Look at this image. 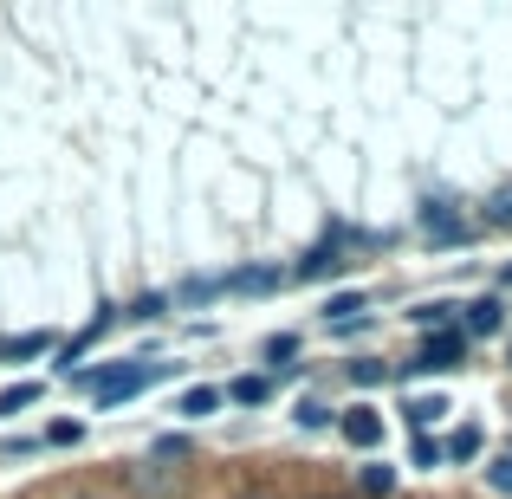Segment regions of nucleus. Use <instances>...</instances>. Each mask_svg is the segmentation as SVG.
<instances>
[{
	"instance_id": "1",
	"label": "nucleus",
	"mask_w": 512,
	"mask_h": 499,
	"mask_svg": "<svg viewBox=\"0 0 512 499\" xmlns=\"http://www.w3.org/2000/svg\"><path fill=\"white\" fill-rule=\"evenodd\" d=\"M163 376V363H104V370H78L72 383L85 389L98 409H117V402H130V396H143V389Z\"/></svg>"
},
{
	"instance_id": "2",
	"label": "nucleus",
	"mask_w": 512,
	"mask_h": 499,
	"mask_svg": "<svg viewBox=\"0 0 512 499\" xmlns=\"http://www.w3.org/2000/svg\"><path fill=\"white\" fill-rule=\"evenodd\" d=\"M461 363H467V331L454 325V331H428L422 350L402 363V376H441V370H461Z\"/></svg>"
},
{
	"instance_id": "3",
	"label": "nucleus",
	"mask_w": 512,
	"mask_h": 499,
	"mask_svg": "<svg viewBox=\"0 0 512 499\" xmlns=\"http://www.w3.org/2000/svg\"><path fill=\"white\" fill-rule=\"evenodd\" d=\"M415 221H422V234H428V247H467L474 240V221H461V208L454 201H422L415 208Z\"/></svg>"
},
{
	"instance_id": "4",
	"label": "nucleus",
	"mask_w": 512,
	"mask_h": 499,
	"mask_svg": "<svg viewBox=\"0 0 512 499\" xmlns=\"http://www.w3.org/2000/svg\"><path fill=\"white\" fill-rule=\"evenodd\" d=\"M338 428H344V441H350V448H363V454H376V448H383V415H376V409H363V402L338 415Z\"/></svg>"
},
{
	"instance_id": "5",
	"label": "nucleus",
	"mask_w": 512,
	"mask_h": 499,
	"mask_svg": "<svg viewBox=\"0 0 512 499\" xmlns=\"http://www.w3.org/2000/svg\"><path fill=\"white\" fill-rule=\"evenodd\" d=\"M338 227H331V240H325V247H312V253H305V260L299 266H292V279H305V286H318V279H331V273H338Z\"/></svg>"
},
{
	"instance_id": "6",
	"label": "nucleus",
	"mask_w": 512,
	"mask_h": 499,
	"mask_svg": "<svg viewBox=\"0 0 512 499\" xmlns=\"http://www.w3.org/2000/svg\"><path fill=\"white\" fill-rule=\"evenodd\" d=\"M273 286H286L279 266H240V273L221 279V292H273Z\"/></svg>"
},
{
	"instance_id": "7",
	"label": "nucleus",
	"mask_w": 512,
	"mask_h": 499,
	"mask_svg": "<svg viewBox=\"0 0 512 499\" xmlns=\"http://www.w3.org/2000/svg\"><path fill=\"white\" fill-rule=\"evenodd\" d=\"M500 325H506V305L500 299H474V305H467V344H474V337H493Z\"/></svg>"
},
{
	"instance_id": "8",
	"label": "nucleus",
	"mask_w": 512,
	"mask_h": 499,
	"mask_svg": "<svg viewBox=\"0 0 512 499\" xmlns=\"http://www.w3.org/2000/svg\"><path fill=\"white\" fill-rule=\"evenodd\" d=\"M480 448H487V435H480L474 422H467V428H454V435L441 441V454H448V461H480Z\"/></svg>"
},
{
	"instance_id": "9",
	"label": "nucleus",
	"mask_w": 512,
	"mask_h": 499,
	"mask_svg": "<svg viewBox=\"0 0 512 499\" xmlns=\"http://www.w3.org/2000/svg\"><path fill=\"white\" fill-rule=\"evenodd\" d=\"M214 409H221V389H208V383L182 389V402H175V415H188V422H201V415H214Z\"/></svg>"
},
{
	"instance_id": "10",
	"label": "nucleus",
	"mask_w": 512,
	"mask_h": 499,
	"mask_svg": "<svg viewBox=\"0 0 512 499\" xmlns=\"http://www.w3.org/2000/svg\"><path fill=\"white\" fill-rule=\"evenodd\" d=\"M227 396H234L240 409H260V402L273 396V383H266V376H234V389H227Z\"/></svg>"
},
{
	"instance_id": "11",
	"label": "nucleus",
	"mask_w": 512,
	"mask_h": 499,
	"mask_svg": "<svg viewBox=\"0 0 512 499\" xmlns=\"http://www.w3.org/2000/svg\"><path fill=\"white\" fill-rule=\"evenodd\" d=\"M130 480H137V493H175V474H169L163 461H143Z\"/></svg>"
},
{
	"instance_id": "12",
	"label": "nucleus",
	"mask_w": 512,
	"mask_h": 499,
	"mask_svg": "<svg viewBox=\"0 0 512 499\" xmlns=\"http://www.w3.org/2000/svg\"><path fill=\"white\" fill-rule=\"evenodd\" d=\"M402 415H409V428H435L441 415H448V402H441V396H415Z\"/></svg>"
},
{
	"instance_id": "13",
	"label": "nucleus",
	"mask_w": 512,
	"mask_h": 499,
	"mask_svg": "<svg viewBox=\"0 0 512 499\" xmlns=\"http://www.w3.org/2000/svg\"><path fill=\"white\" fill-rule=\"evenodd\" d=\"M325 318H331V325H357V318H363V292H338V299H325Z\"/></svg>"
},
{
	"instance_id": "14",
	"label": "nucleus",
	"mask_w": 512,
	"mask_h": 499,
	"mask_svg": "<svg viewBox=\"0 0 512 499\" xmlns=\"http://www.w3.org/2000/svg\"><path fill=\"white\" fill-rule=\"evenodd\" d=\"M169 299H182V305H208V299H221V279H182Z\"/></svg>"
},
{
	"instance_id": "15",
	"label": "nucleus",
	"mask_w": 512,
	"mask_h": 499,
	"mask_svg": "<svg viewBox=\"0 0 512 499\" xmlns=\"http://www.w3.org/2000/svg\"><path fill=\"white\" fill-rule=\"evenodd\" d=\"M480 221H487V227H512V182H506V188H493V195H487V208H480Z\"/></svg>"
},
{
	"instance_id": "16",
	"label": "nucleus",
	"mask_w": 512,
	"mask_h": 499,
	"mask_svg": "<svg viewBox=\"0 0 512 499\" xmlns=\"http://www.w3.org/2000/svg\"><path fill=\"white\" fill-rule=\"evenodd\" d=\"M39 350H52V331H26V337H7V344H0V357H39Z\"/></svg>"
},
{
	"instance_id": "17",
	"label": "nucleus",
	"mask_w": 512,
	"mask_h": 499,
	"mask_svg": "<svg viewBox=\"0 0 512 499\" xmlns=\"http://www.w3.org/2000/svg\"><path fill=\"white\" fill-rule=\"evenodd\" d=\"M39 402V383H13V389H0V415H20V409H33Z\"/></svg>"
},
{
	"instance_id": "18",
	"label": "nucleus",
	"mask_w": 512,
	"mask_h": 499,
	"mask_svg": "<svg viewBox=\"0 0 512 499\" xmlns=\"http://www.w3.org/2000/svg\"><path fill=\"white\" fill-rule=\"evenodd\" d=\"M292 422H299V428H331V422H338V415H331V409H325V402H312V396H299V409H292Z\"/></svg>"
},
{
	"instance_id": "19",
	"label": "nucleus",
	"mask_w": 512,
	"mask_h": 499,
	"mask_svg": "<svg viewBox=\"0 0 512 499\" xmlns=\"http://www.w3.org/2000/svg\"><path fill=\"white\" fill-rule=\"evenodd\" d=\"M163 312H169V292H143V299L130 305L124 318H137V325H150V318H163Z\"/></svg>"
},
{
	"instance_id": "20",
	"label": "nucleus",
	"mask_w": 512,
	"mask_h": 499,
	"mask_svg": "<svg viewBox=\"0 0 512 499\" xmlns=\"http://www.w3.org/2000/svg\"><path fill=\"white\" fill-rule=\"evenodd\" d=\"M383 376H389V363H383V357H357V363H350V383H363V389H376Z\"/></svg>"
},
{
	"instance_id": "21",
	"label": "nucleus",
	"mask_w": 512,
	"mask_h": 499,
	"mask_svg": "<svg viewBox=\"0 0 512 499\" xmlns=\"http://www.w3.org/2000/svg\"><path fill=\"white\" fill-rule=\"evenodd\" d=\"M415 325H422V331H448V318H454V305H415Z\"/></svg>"
},
{
	"instance_id": "22",
	"label": "nucleus",
	"mask_w": 512,
	"mask_h": 499,
	"mask_svg": "<svg viewBox=\"0 0 512 499\" xmlns=\"http://www.w3.org/2000/svg\"><path fill=\"white\" fill-rule=\"evenodd\" d=\"M487 487L493 493H512V454H500V461L487 467Z\"/></svg>"
},
{
	"instance_id": "23",
	"label": "nucleus",
	"mask_w": 512,
	"mask_h": 499,
	"mask_svg": "<svg viewBox=\"0 0 512 499\" xmlns=\"http://www.w3.org/2000/svg\"><path fill=\"white\" fill-rule=\"evenodd\" d=\"M389 487H396V474H389V467H363V493H389Z\"/></svg>"
},
{
	"instance_id": "24",
	"label": "nucleus",
	"mask_w": 512,
	"mask_h": 499,
	"mask_svg": "<svg viewBox=\"0 0 512 499\" xmlns=\"http://www.w3.org/2000/svg\"><path fill=\"white\" fill-rule=\"evenodd\" d=\"M78 435H85V428H78V422H52V428H46V441H52V448H72Z\"/></svg>"
},
{
	"instance_id": "25",
	"label": "nucleus",
	"mask_w": 512,
	"mask_h": 499,
	"mask_svg": "<svg viewBox=\"0 0 512 499\" xmlns=\"http://www.w3.org/2000/svg\"><path fill=\"white\" fill-rule=\"evenodd\" d=\"M441 461V441L435 435H415V467H435Z\"/></svg>"
},
{
	"instance_id": "26",
	"label": "nucleus",
	"mask_w": 512,
	"mask_h": 499,
	"mask_svg": "<svg viewBox=\"0 0 512 499\" xmlns=\"http://www.w3.org/2000/svg\"><path fill=\"white\" fill-rule=\"evenodd\" d=\"M182 454H188L182 435H163V441H156V461H182Z\"/></svg>"
},
{
	"instance_id": "27",
	"label": "nucleus",
	"mask_w": 512,
	"mask_h": 499,
	"mask_svg": "<svg viewBox=\"0 0 512 499\" xmlns=\"http://www.w3.org/2000/svg\"><path fill=\"white\" fill-rule=\"evenodd\" d=\"M500 279H506V286H512V266H506V273H500Z\"/></svg>"
}]
</instances>
